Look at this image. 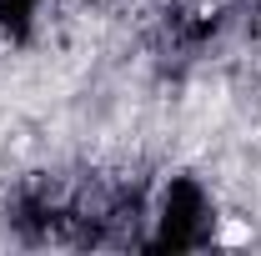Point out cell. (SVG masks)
Segmentation results:
<instances>
[{
	"instance_id": "cell-1",
	"label": "cell",
	"mask_w": 261,
	"mask_h": 256,
	"mask_svg": "<svg viewBox=\"0 0 261 256\" xmlns=\"http://www.w3.org/2000/svg\"><path fill=\"white\" fill-rule=\"evenodd\" d=\"M251 241V221H226L221 226V246H246Z\"/></svg>"
}]
</instances>
